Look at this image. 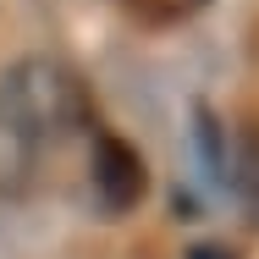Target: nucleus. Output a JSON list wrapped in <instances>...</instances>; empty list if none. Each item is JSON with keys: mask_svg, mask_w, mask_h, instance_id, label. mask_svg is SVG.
I'll list each match as a JSON object with an SVG mask.
<instances>
[{"mask_svg": "<svg viewBox=\"0 0 259 259\" xmlns=\"http://www.w3.org/2000/svg\"><path fill=\"white\" fill-rule=\"evenodd\" d=\"M0 127L28 149H45V144L83 133L89 127V94H83L77 72H66L61 61H45V55L17 61L0 77Z\"/></svg>", "mask_w": 259, "mask_h": 259, "instance_id": "1", "label": "nucleus"}, {"mask_svg": "<svg viewBox=\"0 0 259 259\" xmlns=\"http://www.w3.org/2000/svg\"><path fill=\"white\" fill-rule=\"evenodd\" d=\"M149 188V171L133 144H121L116 133H94V199L110 215H127V209L144 199Z\"/></svg>", "mask_w": 259, "mask_h": 259, "instance_id": "2", "label": "nucleus"}, {"mask_svg": "<svg viewBox=\"0 0 259 259\" xmlns=\"http://www.w3.org/2000/svg\"><path fill=\"white\" fill-rule=\"evenodd\" d=\"M232 182H237L243 199L259 209V127L243 138V149H237V171H232Z\"/></svg>", "mask_w": 259, "mask_h": 259, "instance_id": "3", "label": "nucleus"}, {"mask_svg": "<svg viewBox=\"0 0 259 259\" xmlns=\"http://www.w3.org/2000/svg\"><path fill=\"white\" fill-rule=\"evenodd\" d=\"M209 0H127V11H138L144 22H182L193 11H204Z\"/></svg>", "mask_w": 259, "mask_h": 259, "instance_id": "4", "label": "nucleus"}, {"mask_svg": "<svg viewBox=\"0 0 259 259\" xmlns=\"http://www.w3.org/2000/svg\"><path fill=\"white\" fill-rule=\"evenodd\" d=\"M188 259H232V254H221V248H193Z\"/></svg>", "mask_w": 259, "mask_h": 259, "instance_id": "5", "label": "nucleus"}]
</instances>
